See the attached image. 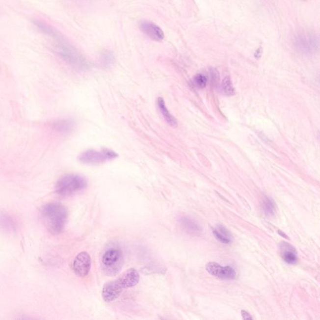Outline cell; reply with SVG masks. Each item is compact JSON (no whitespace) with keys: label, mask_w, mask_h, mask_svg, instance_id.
I'll use <instances>...</instances> for the list:
<instances>
[{"label":"cell","mask_w":320,"mask_h":320,"mask_svg":"<svg viewBox=\"0 0 320 320\" xmlns=\"http://www.w3.org/2000/svg\"><path fill=\"white\" fill-rule=\"evenodd\" d=\"M42 214L46 225L53 234L60 233L68 219L66 208L59 203H50L43 207Z\"/></svg>","instance_id":"cell-1"},{"label":"cell","mask_w":320,"mask_h":320,"mask_svg":"<svg viewBox=\"0 0 320 320\" xmlns=\"http://www.w3.org/2000/svg\"><path fill=\"white\" fill-rule=\"evenodd\" d=\"M57 52L66 63L78 70H86L90 65L86 58L60 36L56 40Z\"/></svg>","instance_id":"cell-2"},{"label":"cell","mask_w":320,"mask_h":320,"mask_svg":"<svg viewBox=\"0 0 320 320\" xmlns=\"http://www.w3.org/2000/svg\"><path fill=\"white\" fill-rule=\"evenodd\" d=\"M87 185V180L82 176L68 174L63 176L57 182L55 190L60 196H68L83 190Z\"/></svg>","instance_id":"cell-3"},{"label":"cell","mask_w":320,"mask_h":320,"mask_svg":"<svg viewBox=\"0 0 320 320\" xmlns=\"http://www.w3.org/2000/svg\"><path fill=\"white\" fill-rule=\"evenodd\" d=\"M102 267L106 275L113 276L120 271L123 265V253L118 246L111 245L104 251Z\"/></svg>","instance_id":"cell-4"},{"label":"cell","mask_w":320,"mask_h":320,"mask_svg":"<svg viewBox=\"0 0 320 320\" xmlns=\"http://www.w3.org/2000/svg\"><path fill=\"white\" fill-rule=\"evenodd\" d=\"M118 155L113 150L104 148L100 151L89 150L80 155L79 161L86 164H98L116 159Z\"/></svg>","instance_id":"cell-5"},{"label":"cell","mask_w":320,"mask_h":320,"mask_svg":"<svg viewBox=\"0 0 320 320\" xmlns=\"http://www.w3.org/2000/svg\"><path fill=\"white\" fill-rule=\"evenodd\" d=\"M294 45L297 51L309 55L315 53L319 50V43L316 36L311 33H304L296 36Z\"/></svg>","instance_id":"cell-6"},{"label":"cell","mask_w":320,"mask_h":320,"mask_svg":"<svg viewBox=\"0 0 320 320\" xmlns=\"http://www.w3.org/2000/svg\"><path fill=\"white\" fill-rule=\"evenodd\" d=\"M127 287L120 276L116 280L105 283L102 290V297L107 302H111L118 298Z\"/></svg>","instance_id":"cell-7"},{"label":"cell","mask_w":320,"mask_h":320,"mask_svg":"<svg viewBox=\"0 0 320 320\" xmlns=\"http://www.w3.org/2000/svg\"><path fill=\"white\" fill-rule=\"evenodd\" d=\"M91 267V259L87 252L80 253L73 263V270L77 276L84 277L88 275Z\"/></svg>","instance_id":"cell-8"},{"label":"cell","mask_w":320,"mask_h":320,"mask_svg":"<svg viewBox=\"0 0 320 320\" xmlns=\"http://www.w3.org/2000/svg\"><path fill=\"white\" fill-rule=\"evenodd\" d=\"M206 269L210 275L224 280H234L237 273L232 267H221L216 263L210 262L206 265Z\"/></svg>","instance_id":"cell-9"},{"label":"cell","mask_w":320,"mask_h":320,"mask_svg":"<svg viewBox=\"0 0 320 320\" xmlns=\"http://www.w3.org/2000/svg\"><path fill=\"white\" fill-rule=\"evenodd\" d=\"M139 28L145 35L156 42H161L164 38L162 29L155 23L149 20H141L139 23Z\"/></svg>","instance_id":"cell-10"},{"label":"cell","mask_w":320,"mask_h":320,"mask_svg":"<svg viewBox=\"0 0 320 320\" xmlns=\"http://www.w3.org/2000/svg\"><path fill=\"white\" fill-rule=\"evenodd\" d=\"M279 251L283 261L290 265L296 264L298 256L296 249L287 242L283 241L279 244Z\"/></svg>","instance_id":"cell-11"},{"label":"cell","mask_w":320,"mask_h":320,"mask_svg":"<svg viewBox=\"0 0 320 320\" xmlns=\"http://www.w3.org/2000/svg\"><path fill=\"white\" fill-rule=\"evenodd\" d=\"M75 122L70 119H60L53 123L52 127L59 133L66 134L72 131Z\"/></svg>","instance_id":"cell-12"},{"label":"cell","mask_w":320,"mask_h":320,"mask_svg":"<svg viewBox=\"0 0 320 320\" xmlns=\"http://www.w3.org/2000/svg\"><path fill=\"white\" fill-rule=\"evenodd\" d=\"M157 105L158 107H159L160 113H161L162 116H163L164 120H165L169 125L171 126V127H177V120H176L174 116L171 115L170 111H169L167 108H166L165 103H164L163 98L161 97L158 98Z\"/></svg>","instance_id":"cell-13"},{"label":"cell","mask_w":320,"mask_h":320,"mask_svg":"<svg viewBox=\"0 0 320 320\" xmlns=\"http://www.w3.org/2000/svg\"><path fill=\"white\" fill-rule=\"evenodd\" d=\"M180 223L183 229L189 234H198L200 232V226L195 221L188 217H182L180 219Z\"/></svg>","instance_id":"cell-14"},{"label":"cell","mask_w":320,"mask_h":320,"mask_svg":"<svg viewBox=\"0 0 320 320\" xmlns=\"http://www.w3.org/2000/svg\"><path fill=\"white\" fill-rule=\"evenodd\" d=\"M33 24L38 29H40L42 33L47 36H50L53 39H56L60 36L59 32L52 27L51 25L47 24V23L41 21V20H33Z\"/></svg>","instance_id":"cell-15"},{"label":"cell","mask_w":320,"mask_h":320,"mask_svg":"<svg viewBox=\"0 0 320 320\" xmlns=\"http://www.w3.org/2000/svg\"><path fill=\"white\" fill-rule=\"evenodd\" d=\"M213 233L214 237L221 243L229 244L232 241V235L223 226H218L216 229L213 230Z\"/></svg>","instance_id":"cell-16"},{"label":"cell","mask_w":320,"mask_h":320,"mask_svg":"<svg viewBox=\"0 0 320 320\" xmlns=\"http://www.w3.org/2000/svg\"><path fill=\"white\" fill-rule=\"evenodd\" d=\"M274 201L268 196H265L263 199L262 209L267 215L271 216L275 214L276 212V206Z\"/></svg>","instance_id":"cell-17"},{"label":"cell","mask_w":320,"mask_h":320,"mask_svg":"<svg viewBox=\"0 0 320 320\" xmlns=\"http://www.w3.org/2000/svg\"><path fill=\"white\" fill-rule=\"evenodd\" d=\"M115 61V56L111 52L105 51L103 53L101 58H100V62L102 65L104 67H108L113 63Z\"/></svg>","instance_id":"cell-18"},{"label":"cell","mask_w":320,"mask_h":320,"mask_svg":"<svg viewBox=\"0 0 320 320\" xmlns=\"http://www.w3.org/2000/svg\"><path fill=\"white\" fill-rule=\"evenodd\" d=\"M221 89L223 93L226 95H233L235 94V89L230 77H226L221 83Z\"/></svg>","instance_id":"cell-19"},{"label":"cell","mask_w":320,"mask_h":320,"mask_svg":"<svg viewBox=\"0 0 320 320\" xmlns=\"http://www.w3.org/2000/svg\"><path fill=\"white\" fill-rule=\"evenodd\" d=\"M207 77L202 74H198L193 78L192 83L195 87L198 88H203L207 86Z\"/></svg>","instance_id":"cell-20"},{"label":"cell","mask_w":320,"mask_h":320,"mask_svg":"<svg viewBox=\"0 0 320 320\" xmlns=\"http://www.w3.org/2000/svg\"><path fill=\"white\" fill-rule=\"evenodd\" d=\"M0 225L3 226L5 228H9L10 230L13 229L15 226L13 221L11 220L8 216H6L4 214L0 215Z\"/></svg>","instance_id":"cell-21"},{"label":"cell","mask_w":320,"mask_h":320,"mask_svg":"<svg viewBox=\"0 0 320 320\" xmlns=\"http://www.w3.org/2000/svg\"><path fill=\"white\" fill-rule=\"evenodd\" d=\"M241 315L243 317L244 320H252L253 318L251 317V315L249 314L246 311L242 310L241 311Z\"/></svg>","instance_id":"cell-22"},{"label":"cell","mask_w":320,"mask_h":320,"mask_svg":"<svg viewBox=\"0 0 320 320\" xmlns=\"http://www.w3.org/2000/svg\"><path fill=\"white\" fill-rule=\"evenodd\" d=\"M278 233H279V234H280V235H282V237L285 238V239H289V238H288V237H287V235H286L285 234H284V233H283L282 232V231H278Z\"/></svg>","instance_id":"cell-23"}]
</instances>
